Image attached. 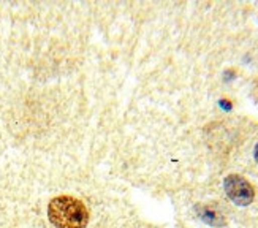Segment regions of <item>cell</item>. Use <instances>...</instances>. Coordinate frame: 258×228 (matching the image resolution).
<instances>
[{
    "instance_id": "1",
    "label": "cell",
    "mask_w": 258,
    "mask_h": 228,
    "mask_svg": "<svg viewBox=\"0 0 258 228\" xmlns=\"http://www.w3.org/2000/svg\"><path fill=\"white\" fill-rule=\"evenodd\" d=\"M51 223L57 228H85L89 222V211L85 204L70 195L52 198L48 206Z\"/></svg>"
},
{
    "instance_id": "2",
    "label": "cell",
    "mask_w": 258,
    "mask_h": 228,
    "mask_svg": "<svg viewBox=\"0 0 258 228\" xmlns=\"http://www.w3.org/2000/svg\"><path fill=\"white\" fill-rule=\"evenodd\" d=\"M225 192H227L228 198L236 203L238 206H247L253 201L255 192L253 187L250 186V182L244 179L239 175H230L225 178Z\"/></svg>"
},
{
    "instance_id": "3",
    "label": "cell",
    "mask_w": 258,
    "mask_h": 228,
    "mask_svg": "<svg viewBox=\"0 0 258 228\" xmlns=\"http://www.w3.org/2000/svg\"><path fill=\"white\" fill-rule=\"evenodd\" d=\"M197 211H198L201 219L208 225H212V226H223L225 225L223 214L217 208H214V206H198Z\"/></svg>"
},
{
    "instance_id": "4",
    "label": "cell",
    "mask_w": 258,
    "mask_h": 228,
    "mask_svg": "<svg viewBox=\"0 0 258 228\" xmlns=\"http://www.w3.org/2000/svg\"><path fill=\"white\" fill-rule=\"evenodd\" d=\"M255 160L258 162V144H256V147H255Z\"/></svg>"
}]
</instances>
